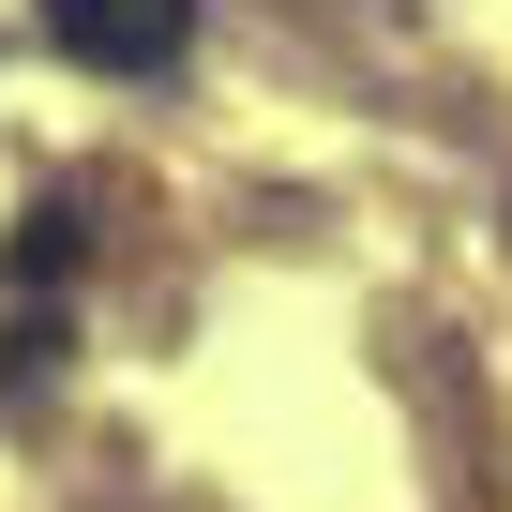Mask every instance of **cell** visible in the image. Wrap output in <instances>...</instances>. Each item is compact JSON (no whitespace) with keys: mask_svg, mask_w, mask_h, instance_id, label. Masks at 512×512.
<instances>
[{"mask_svg":"<svg viewBox=\"0 0 512 512\" xmlns=\"http://www.w3.org/2000/svg\"><path fill=\"white\" fill-rule=\"evenodd\" d=\"M76 256H91V226H76V196H31V211H16V241H0V272H16V287H61Z\"/></svg>","mask_w":512,"mask_h":512,"instance_id":"7a4b0ae2","label":"cell"},{"mask_svg":"<svg viewBox=\"0 0 512 512\" xmlns=\"http://www.w3.org/2000/svg\"><path fill=\"white\" fill-rule=\"evenodd\" d=\"M31 16H46V46L91 61V76H166L181 31H196V0H31Z\"/></svg>","mask_w":512,"mask_h":512,"instance_id":"6da1fadb","label":"cell"}]
</instances>
